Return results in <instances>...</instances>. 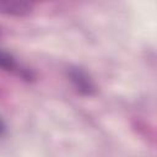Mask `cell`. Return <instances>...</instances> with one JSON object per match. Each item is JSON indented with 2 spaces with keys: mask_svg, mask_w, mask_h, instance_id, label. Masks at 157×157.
I'll return each instance as SVG.
<instances>
[{
  "mask_svg": "<svg viewBox=\"0 0 157 157\" xmlns=\"http://www.w3.org/2000/svg\"><path fill=\"white\" fill-rule=\"evenodd\" d=\"M67 76L76 88V91L82 96H92L96 93V86L88 74L77 66H72L67 71Z\"/></svg>",
  "mask_w": 157,
  "mask_h": 157,
  "instance_id": "obj_1",
  "label": "cell"
},
{
  "mask_svg": "<svg viewBox=\"0 0 157 157\" xmlns=\"http://www.w3.org/2000/svg\"><path fill=\"white\" fill-rule=\"evenodd\" d=\"M32 11V4L16 0H0V13L22 17Z\"/></svg>",
  "mask_w": 157,
  "mask_h": 157,
  "instance_id": "obj_2",
  "label": "cell"
},
{
  "mask_svg": "<svg viewBox=\"0 0 157 157\" xmlns=\"http://www.w3.org/2000/svg\"><path fill=\"white\" fill-rule=\"evenodd\" d=\"M0 67L5 71H11V72L20 71L18 64L16 63L15 58L6 50H2L1 48H0Z\"/></svg>",
  "mask_w": 157,
  "mask_h": 157,
  "instance_id": "obj_3",
  "label": "cell"
},
{
  "mask_svg": "<svg viewBox=\"0 0 157 157\" xmlns=\"http://www.w3.org/2000/svg\"><path fill=\"white\" fill-rule=\"evenodd\" d=\"M5 132H6V125H5V123L2 121V119L0 118V136L5 135Z\"/></svg>",
  "mask_w": 157,
  "mask_h": 157,
  "instance_id": "obj_4",
  "label": "cell"
}]
</instances>
